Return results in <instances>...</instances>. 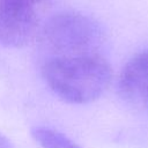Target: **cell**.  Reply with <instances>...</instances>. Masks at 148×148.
<instances>
[{
	"label": "cell",
	"instance_id": "1",
	"mask_svg": "<svg viewBox=\"0 0 148 148\" xmlns=\"http://www.w3.org/2000/svg\"><path fill=\"white\" fill-rule=\"evenodd\" d=\"M43 79L61 99L87 104L101 97L112 80V68L98 53L54 57L42 67Z\"/></svg>",
	"mask_w": 148,
	"mask_h": 148
},
{
	"label": "cell",
	"instance_id": "5",
	"mask_svg": "<svg viewBox=\"0 0 148 148\" xmlns=\"http://www.w3.org/2000/svg\"><path fill=\"white\" fill-rule=\"evenodd\" d=\"M31 135L43 148H82L65 134L50 127L36 126L31 130Z\"/></svg>",
	"mask_w": 148,
	"mask_h": 148
},
{
	"label": "cell",
	"instance_id": "2",
	"mask_svg": "<svg viewBox=\"0 0 148 148\" xmlns=\"http://www.w3.org/2000/svg\"><path fill=\"white\" fill-rule=\"evenodd\" d=\"M42 38L56 57H74L97 53L103 42V31L90 16L64 12L47 20L42 29Z\"/></svg>",
	"mask_w": 148,
	"mask_h": 148
},
{
	"label": "cell",
	"instance_id": "3",
	"mask_svg": "<svg viewBox=\"0 0 148 148\" xmlns=\"http://www.w3.org/2000/svg\"><path fill=\"white\" fill-rule=\"evenodd\" d=\"M38 32V17L32 5L0 0V43L9 47L30 44Z\"/></svg>",
	"mask_w": 148,
	"mask_h": 148
},
{
	"label": "cell",
	"instance_id": "7",
	"mask_svg": "<svg viewBox=\"0 0 148 148\" xmlns=\"http://www.w3.org/2000/svg\"><path fill=\"white\" fill-rule=\"evenodd\" d=\"M14 1H20V2H25V3H29V5H32L36 3V2H39L42 0H14Z\"/></svg>",
	"mask_w": 148,
	"mask_h": 148
},
{
	"label": "cell",
	"instance_id": "4",
	"mask_svg": "<svg viewBox=\"0 0 148 148\" xmlns=\"http://www.w3.org/2000/svg\"><path fill=\"white\" fill-rule=\"evenodd\" d=\"M120 97L131 106L148 111V50L127 61L118 80Z\"/></svg>",
	"mask_w": 148,
	"mask_h": 148
},
{
	"label": "cell",
	"instance_id": "6",
	"mask_svg": "<svg viewBox=\"0 0 148 148\" xmlns=\"http://www.w3.org/2000/svg\"><path fill=\"white\" fill-rule=\"evenodd\" d=\"M0 148H12L8 140L5 136H2L1 134H0Z\"/></svg>",
	"mask_w": 148,
	"mask_h": 148
}]
</instances>
